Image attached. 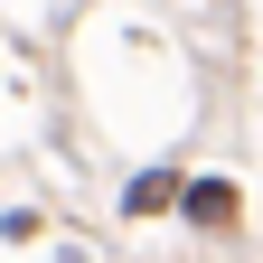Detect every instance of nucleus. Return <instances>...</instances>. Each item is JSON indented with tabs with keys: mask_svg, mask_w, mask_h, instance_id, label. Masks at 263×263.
<instances>
[{
	"mask_svg": "<svg viewBox=\"0 0 263 263\" xmlns=\"http://www.w3.org/2000/svg\"><path fill=\"white\" fill-rule=\"evenodd\" d=\"M179 207H188L197 226H226V216H235V188H216V179H197V188H179Z\"/></svg>",
	"mask_w": 263,
	"mask_h": 263,
	"instance_id": "obj_1",
	"label": "nucleus"
},
{
	"mask_svg": "<svg viewBox=\"0 0 263 263\" xmlns=\"http://www.w3.org/2000/svg\"><path fill=\"white\" fill-rule=\"evenodd\" d=\"M170 197H179V179H170V170H141V179L122 188V207L141 216V207H170Z\"/></svg>",
	"mask_w": 263,
	"mask_h": 263,
	"instance_id": "obj_2",
	"label": "nucleus"
}]
</instances>
